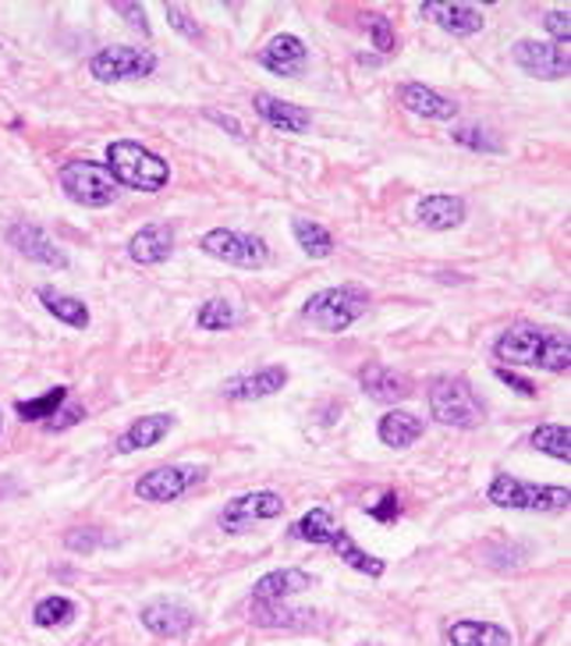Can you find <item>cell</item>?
I'll return each instance as SVG.
<instances>
[{
  "instance_id": "cell-1",
  "label": "cell",
  "mask_w": 571,
  "mask_h": 646,
  "mask_svg": "<svg viewBox=\"0 0 571 646\" xmlns=\"http://www.w3.org/2000/svg\"><path fill=\"white\" fill-rule=\"evenodd\" d=\"M493 356L512 366H536V369H547V374H568L571 342H568V334L533 327V323H518V327H507L497 342H493Z\"/></svg>"
},
{
  "instance_id": "cell-2",
  "label": "cell",
  "mask_w": 571,
  "mask_h": 646,
  "mask_svg": "<svg viewBox=\"0 0 571 646\" xmlns=\"http://www.w3.org/2000/svg\"><path fill=\"white\" fill-rule=\"evenodd\" d=\"M107 171L114 175L117 185L135 192H160L171 181V167L153 149H146L135 138H117L107 146Z\"/></svg>"
},
{
  "instance_id": "cell-3",
  "label": "cell",
  "mask_w": 571,
  "mask_h": 646,
  "mask_svg": "<svg viewBox=\"0 0 571 646\" xmlns=\"http://www.w3.org/2000/svg\"><path fill=\"white\" fill-rule=\"evenodd\" d=\"M429 415L444 426L455 430H475L486 420L483 402L475 398L472 383L466 377H437L426 391Z\"/></svg>"
},
{
  "instance_id": "cell-4",
  "label": "cell",
  "mask_w": 571,
  "mask_h": 646,
  "mask_svg": "<svg viewBox=\"0 0 571 646\" xmlns=\"http://www.w3.org/2000/svg\"><path fill=\"white\" fill-rule=\"evenodd\" d=\"M366 305H369V296L359 285H337V288H323L316 296H309V302L302 305V316L320 331L342 334L366 313Z\"/></svg>"
},
{
  "instance_id": "cell-5",
  "label": "cell",
  "mask_w": 571,
  "mask_h": 646,
  "mask_svg": "<svg viewBox=\"0 0 571 646\" xmlns=\"http://www.w3.org/2000/svg\"><path fill=\"white\" fill-rule=\"evenodd\" d=\"M490 504L497 508H515V512H564L571 494L568 487H550V483H529L518 476H493V483L486 490Z\"/></svg>"
},
{
  "instance_id": "cell-6",
  "label": "cell",
  "mask_w": 571,
  "mask_h": 646,
  "mask_svg": "<svg viewBox=\"0 0 571 646\" xmlns=\"http://www.w3.org/2000/svg\"><path fill=\"white\" fill-rule=\"evenodd\" d=\"M60 189L71 199V203L89 207V210H100V207H111L117 199L121 185L114 181V175L107 171V164L97 160H71L60 167Z\"/></svg>"
},
{
  "instance_id": "cell-7",
  "label": "cell",
  "mask_w": 571,
  "mask_h": 646,
  "mask_svg": "<svg viewBox=\"0 0 571 646\" xmlns=\"http://www.w3.org/2000/svg\"><path fill=\"white\" fill-rule=\"evenodd\" d=\"M199 249L213 259H224L231 267H242V270H259L267 267L270 249L267 242L259 235H245V231H231V227H213L199 242Z\"/></svg>"
},
{
  "instance_id": "cell-8",
  "label": "cell",
  "mask_w": 571,
  "mask_h": 646,
  "mask_svg": "<svg viewBox=\"0 0 571 646\" xmlns=\"http://www.w3.org/2000/svg\"><path fill=\"white\" fill-rule=\"evenodd\" d=\"M203 480H206L203 466H157L146 476H138L135 498L149 504H171L189 494V490H195Z\"/></svg>"
},
{
  "instance_id": "cell-9",
  "label": "cell",
  "mask_w": 571,
  "mask_h": 646,
  "mask_svg": "<svg viewBox=\"0 0 571 646\" xmlns=\"http://www.w3.org/2000/svg\"><path fill=\"white\" fill-rule=\"evenodd\" d=\"M92 79L100 82H125V79H146L157 71V54L143 46H107L89 60Z\"/></svg>"
},
{
  "instance_id": "cell-10",
  "label": "cell",
  "mask_w": 571,
  "mask_h": 646,
  "mask_svg": "<svg viewBox=\"0 0 571 646\" xmlns=\"http://www.w3.org/2000/svg\"><path fill=\"white\" fill-rule=\"evenodd\" d=\"M284 515V498L273 494V490H253V494H242L235 501L224 504L221 512V530L224 533H249L259 522L281 519Z\"/></svg>"
},
{
  "instance_id": "cell-11",
  "label": "cell",
  "mask_w": 571,
  "mask_h": 646,
  "mask_svg": "<svg viewBox=\"0 0 571 646\" xmlns=\"http://www.w3.org/2000/svg\"><path fill=\"white\" fill-rule=\"evenodd\" d=\"M512 57H515V65L522 71H529V75H536V79H547V82L568 79V71H571L568 46H558V43L518 40L512 46Z\"/></svg>"
},
{
  "instance_id": "cell-12",
  "label": "cell",
  "mask_w": 571,
  "mask_h": 646,
  "mask_svg": "<svg viewBox=\"0 0 571 646\" xmlns=\"http://www.w3.org/2000/svg\"><path fill=\"white\" fill-rule=\"evenodd\" d=\"M138 622H143L153 636L160 639H181L195 628V611L178 604V600H149V604L138 611Z\"/></svg>"
},
{
  "instance_id": "cell-13",
  "label": "cell",
  "mask_w": 571,
  "mask_h": 646,
  "mask_svg": "<svg viewBox=\"0 0 571 646\" xmlns=\"http://www.w3.org/2000/svg\"><path fill=\"white\" fill-rule=\"evenodd\" d=\"M8 242H11V249H19L25 259H36V264H43V267H54V270H65L68 267V256H65V249L46 235L43 227H36V224H14V227H8Z\"/></svg>"
},
{
  "instance_id": "cell-14",
  "label": "cell",
  "mask_w": 571,
  "mask_h": 646,
  "mask_svg": "<svg viewBox=\"0 0 571 646\" xmlns=\"http://www.w3.org/2000/svg\"><path fill=\"white\" fill-rule=\"evenodd\" d=\"M288 383V369L284 366H264L256 374H238L224 380L221 394L231 398V402H259V398L277 394Z\"/></svg>"
},
{
  "instance_id": "cell-15",
  "label": "cell",
  "mask_w": 571,
  "mask_h": 646,
  "mask_svg": "<svg viewBox=\"0 0 571 646\" xmlns=\"http://www.w3.org/2000/svg\"><path fill=\"white\" fill-rule=\"evenodd\" d=\"M175 430V415L171 412H153L143 415V420H135L132 426H125L114 441V452L117 455H132V452H146L153 444H160L167 434Z\"/></svg>"
},
{
  "instance_id": "cell-16",
  "label": "cell",
  "mask_w": 571,
  "mask_h": 646,
  "mask_svg": "<svg viewBox=\"0 0 571 646\" xmlns=\"http://www.w3.org/2000/svg\"><path fill=\"white\" fill-rule=\"evenodd\" d=\"M256 60L264 65L270 75H281V79H291V75H302L305 68V60H309V51H305V43L299 36H291V33H281V36H273L264 51L256 54Z\"/></svg>"
},
{
  "instance_id": "cell-17",
  "label": "cell",
  "mask_w": 571,
  "mask_h": 646,
  "mask_svg": "<svg viewBox=\"0 0 571 646\" xmlns=\"http://www.w3.org/2000/svg\"><path fill=\"white\" fill-rule=\"evenodd\" d=\"M359 383L362 391L373 398V402H383V405H398L405 402V398L412 394V383L405 374H398V369L383 366V363H369L359 369Z\"/></svg>"
},
{
  "instance_id": "cell-18",
  "label": "cell",
  "mask_w": 571,
  "mask_h": 646,
  "mask_svg": "<svg viewBox=\"0 0 571 646\" xmlns=\"http://www.w3.org/2000/svg\"><path fill=\"white\" fill-rule=\"evenodd\" d=\"M419 11L426 14L429 22H437L440 29H447V33H455V36H475L483 29V11L475 4H461V0H455V4L426 0Z\"/></svg>"
},
{
  "instance_id": "cell-19",
  "label": "cell",
  "mask_w": 571,
  "mask_h": 646,
  "mask_svg": "<svg viewBox=\"0 0 571 646\" xmlns=\"http://www.w3.org/2000/svg\"><path fill=\"white\" fill-rule=\"evenodd\" d=\"M171 249H175V231H171V224H164V221L138 227L132 235V242H128V256L143 267L164 264V259L171 256Z\"/></svg>"
},
{
  "instance_id": "cell-20",
  "label": "cell",
  "mask_w": 571,
  "mask_h": 646,
  "mask_svg": "<svg viewBox=\"0 0 571 646\" xmlns=\"http://www.w3.org/2000/svg\"><path fill=\"white\" fill-rule=\"evenodd\" d=\"M313 576L302 572V568H277V572L264 576L253 587V600H259V604H284V600H291L295 593H305L309 587H313Z\"/></svg>"
},
{
  "instance_id": "cell-21",
  "label": "cell",
  "mask_w": 571,
  "mask_h": 646,
  "mask_svg": "<svg viewBox=\"0 0 571 646\" xmlns=\"http://www.w3.org/2000/svg\"><path fill=\"white\" fill-rule=\"evenodd\" d=\"M415 218H419V224L429 231H451L466 221V199L447 196V192L423 196L419 207H415Z\"/></svg>"
},
{
  "instance_id": "cell-22",
  "label": "cell",
  "mask_w": 571,
  "mask_h": 646,
  "mask_svg": "<svg viewBox=\"0 0 571 646\" xmlns=\"http://www.w3.org/2000/svg\"><path fill=\"white\" fill-rule=\"evenodd\" d=\"M256 114L267 121L270 129H281V132H305L309 129V111L299 103H288L281 97H270V92H256L253 97Z\"/></svg>"
},
{
  "instance_id": "cell-23",
  "label": "cell",
  "mask_w": 571,
  "mask_h": 646,
  "mask_svg": "<svg viewBox=\"0 0 571 646\" xmlns=\"http://www.w3.org/2000/svg\"><path fill=\"white\" fill-rule=\"evenodd\" d=\"M401 107H408L412 114H419V118H429V121H451L458 114V103L455 100H447L440 97L437 89H429L423 82H408V86H401Z\"/></svg>"
},
{
  "instance_id": "cell-24",
  "label": "cell",
  "mask_w": 571,
  "mask_h": 646,
  "mask_svg": "<svg viewBox=\"0 0 571 646\" xmlns=\"http://www.w3.org/2000/svg\"><path fill=\"white\" fill-rule=\"evenodd\" d=\"M444 639L451 646H512V633L493 622H475V619H461L444 628Z\"/></svg>"
},
{
  "instance_id": "cell-25",
  "label": "cell",
  "mask_w": 571,
  "mask_h": 646,
  "mask_svg": "<svg viewBox=\"0 0 571 646\" xmlns=\"http://www.w3.org/2000/svg\"><path fill=\"white\" fill-rule=\"evenodd\" d=\"M334 554H337V561H345L348 568H355V572H362L369 579H380L383 572H388V561L377 558V554H369L362 550L359 544H355V536L348 530L337 526V533L331 536V544H327Z\"/></svg>"
},
{
  "instance_id": "cell-26",
  "label": "cell",
  "mask_w": 571,
  "mask_h": 646,
  "mask_svg": "<svg viewBox=\"0 0 571 646\" xmlns=\"http://www.w3.org/2000/svg\"><path fill=\"white\" fill-rule=\"evenodd\" d=\"M377 437L388 444V448H408V444H415L423 437V420L412 412H401V409H391L388 415H380L377 423Z\"/></svg>"
},
{
  "instance_id": "cell-27",
  "label": "cell",
  "mask_w": 571,
  "mask_h": 646,
  "mask_svg": "<svg viewBox=\"0 0 571 646\" xmlns=\"http://www.w3.org/2000/svg\"><path fill=\"white\" fill-rule=\"evenodd\" d=\"M337 533V522H334V512L331 508H309V512L291 526V536L302 544H316V547H327L331 536Z\"/></svg>"
},
{
  "instance_id": "cell-28",
  "label": "cell",
  "mask_w": 571,
  "mask_h": 646,
  "mask_svg": "<svg viewBox=\"0 0 571 646\" xmlns=\"http://www.w3.org/2000/svg\"><path fill=\"white\" fill-rule=\"evenodd\" d=\"M40 302L46 305V313L57 316L60 323H68V327L75 331L89 327V310L82 299H71L65 291H54V288H40Z\"/></svg>"
},
{
  "instance_id": "cell-29",
  "label": "cell",
  "mask_w": 571,
  "mask_h": 646,
  "mask_svg": "<svg viewBox=\"0 0 571 646\" xmlns=\"http://www.w3.org/2000/svg\"><path fill=\"white\" fill-rule=\"evenodd\" d=\"M529 444H533L536 452H544V455L558 458V461H568L571 458V430H568V423H544V426H536Z\"/></svg>"
},
{
  "instance_id": "cell-30",
  "label": "cell",
  "mask_w": 571,
  "mask_h": 646,
  "mask_svg": "<svg viewBox=\"0 0 571 646\" xmlns=\"http://www.w3.org/2000/svg\"><path fill=\"white\" fill-rule=\"evenodd\" d=\"M309 614L305 611H291L288 600L284 604H259L253 600V625L259 628H302Z\"/></svg>"
},
{
  "instance_id": "cell-31",
  "label": "cell",
  "mask_w": 571,
  "mask_h": 646,
  "mask_svg": "<svg viewBox=\"0 0 571 646\" xmlns=\"http://www.w3.org/2000/svg\"><path fill=\"white\" fill-rule=\"evenodd\" d=\"M291 231H295V238H299V245L305 249V256L327 259L334 253V235H331L327 227H320L316 221H295V224H291Z\"/></svg>"
},
{
  "instance_id": "cell-32",
  "label": "cell",
  "mask_w": 571,
  "mask_h": 646,
  "mask_svg": "<svg viewBox=\"0 0 571 646\" xmlns=\"http://www.w3.org/2000/svg\"><path fill=\"white\" fill-rule=\"evenodd\" d=\"M195 323L203 331H231V327H238V323H242V313L231 302H224V299H210V302L199 305Z\"/></svg>"
},
{
  "instance_id": "cell-33",
  "label": "cell",
  "mask_w": 571,
  "mask_h": 646,
  "mask_svg": "<svg viewBox=\"0 0 571 646\" xmlns=\"http://www.w3.org/2000/svg\"><path fill=\"white\" fill-rule=\"evenodd\" d=\"M65 402H68V388H54V391H46L40 398H25V402L14 405V412H19L25 423H40V420L46 423Z\"/></svg>"
},
{
  "instance_id": "cell-34",
  "label": "cell",
  "mask_w": 571,
  "mask_h": 646,
  "mask_svg": "<svg viewBox=\"0 0 571 646\" xmlns=\"http://www.w3.org/2000/svg\"><path fill=\"white\" fill-rule=\"evenodd\" d=\"M75 619V604L68 597H43L33 608V622L40 628H54V625H68Z\"/></svg>"
},
{
  "instance_id": "cell-35",
  "label": "cell",
  "mask_w": 571,
  "mask_h": 646,
  "mask_svg": "<svg viewBox=\"0 0 571 646\" xmlns=\"http://www.w3.org/2000/svg\"><path fill=\"white\" fill-rule=\"evenodd\" d=\"M451 138L458 146L466 149H480V153H504V143L497 135H493L490 129H480V125H458L451 129Z\"/></svg>"
},
{
  "instance_id": "cell-36",
  "label": "cell",
  "mask_w": 571,
  "mask_h": 646,
  "mask_svg": "<svg viewBox=\"0 0 571 646\" xmlns=\"http://www.w3.org/2000/svg\"><path fill=\"white\" fill-rule=\"evenodd\" d=\"M164 14H167V22H171V29H178V33L184 36V40H203V25H199L192 14H189V8H181V4H167L164 8Z\"/></svg>"
},
{
  "instance_id": "cell-37",
  "label": "cell",
  "mask_w": 571,
  "mask_h": 646,
  "mask_svg": "<svg viewBox=\"0 0 571 646\" xmlns=\"http://www.w3.org/2000/svg\"><path fill=\"white\" fill-rule=\"evenodd\" d=\"M366 29H369V40H373L377 51L388 54L394 46V25L383 19V14H366Z\"/></svg>"
},
{
  "instance_id": "cell-38",
  "label": "cell",
  "mask_w": 571,
  "mask_h": 646,
  "mask_svg": "<svg viewBox=\"0 0 571 646\" xmlns=\"http://www.w3.org/2000/svg\"><path fill=\"white\" fill-rule=\"evenodd\" d=\"M79 420H86V409H82V405H75V402H65V405H60V409L51 415V420H46V430L54 434V430H68V426H75Z\"/></svg>"
},
{
  "instance_id": "cell-39",
  "label": "cell",
  "mask_w": 571,
  "mask_h": 646,
  "mask_svg": "<svg viewBox=\"0 0 571 646\" xmlns=\"http://www.w3.org/2000/svg\"><path fill=\"white\" fill-rule=\"evenodd\" d=\"M544 29L550 33V40L558 46H568L571 43V25H568V11H547L544 19Z\"/></svg>"
},
{
  "instance_id": "cell-40",
  "label": "cell",
  "mask_w": 571,
  "mask_h": 646,
  "mask_svg": "<svg viewBox=\"0 0 571 646\" xmlns=\"http://www.w3.org/2000/svg\"><path fill=\"white\" fill-rule=\"evenodd\" d=\"M398 512H401V504H398V494H394V490H388V494H383L377 504H369V508H366V515H369V519H377V522H394Z\"/></svg>"
},
{
  "instance_id": "cell-41",
  "label": "cell",
  "mask_w": 571,
  "mask_h": 646,
  "mask_svg": "<svg viewBox=\"0 0 571 646\" xmlns=\"http://www.w3.org/2000/svg\"><path fill=\"white\" fill-rule=\"evenodd\" d=\"M65 544H68V550H82V554H89V550H97V547L103 544V536H100L97 530H71V533L65 536Z\"/></svg>"
},
{
  "instance_id": "cell-42",
  "label": "cell",
  "mask_w": 571,
  "mask_h": 646,
  "mask_svg": "<svg viewBox=\"0 0 571 646\" xmlns=\"http://www.w3.org/2000/svg\"><path fill=\"white\" fill-rule=\"evenodd\" d=\"M493 377H497L501 383H507V388H512V391H518L522 398H536V383H533V380H526V377H518V374H512V369L497 366V369H493Z\"/></svg>"
},
{
  "instance_id": "cell-43",
  "label": "cell",
  "mask_w": 571,
  "mask_h": 646,
  "mask_svg": "<svg viewBox=\"0 0 571 646\" xmlns=\"http://www.w3.org/2000/svg\"><path fill=\"white\" fill-rule=\"evenodd\" d=\"M114 11H117V14H125V19H128V25H135L143 36H149V25H146V8H143V4H125V0H117V4H114Z\"/></svg>"
},
{
  "instance_id": "cell-44",
  "label": "cell",
  "mask_w": 571,
  "mask_h": 646,
  "mask_svg": "<svg viewBox=\"0 0 571 646\" xmlns=\"http://www.w3.org/2000/svg\"><path fill=\"white\" fill-rule=\"evenodd\" d=\"M206 118H210V121H217V125H224L231 135H238V138L245 135V132H242V125H238L235 118H224V114H217V111H206Z\"/></svg>"
},
{
  "instance_id": "cell-45",
  "label": "cell",
  "mask_w": 571,
  "mask_h": 646,
  "mask_svg": "<svg viewBox=\"0 0 571 646\" xmlns=\"http://www.w3.org/2000/svg\"><path fill=\"white\" fill-rule=\"evenodd\" d=\"M0 430H4V426H0Z\"/></svg>"
}]
</instances>
